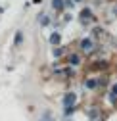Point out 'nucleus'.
<instances>
[{
    "mask_svg": "<svg viewBox=\"0 0 117 121\" xmlns=\"http://www.w3.org/2000/svg\"><path fill=\"white\" fill-rule=\"evenodd\" d=\"M77 102V96H75V92H67L65 94V98H63V104H65V108H73V104Z\"/></svg>",
    "mask_w": 117,
    "mask_h": 121,
    "instance_id": "obj_1",
    "label": "nucleus"
},
{
    "mask_svg": "<svg viewBox=\"0 0 117 121\" xmlns=\"http://www.w3.org/2000/svg\"><path fill=\"white\" fill-rule=\"evenodd\" d=\"M92 46H94V44H92L90 39H83V40H81V48H83V52H92Z\"/></svg>",
    "mask_w": 117,
    "mask_h": 121,
    "instance_id": "obj_2",
    "label": "nucleus"
},
{
    "mask_svg": "<svg viewBox=\"0 0 117 121\" xmlns=\"http://www.w3.org/2000/svg\"><path fill=\"white\" fill-rule=\"evenodd\" d=\"M79 62H81V58H79L77 54H71V58H69V64H71V65H79Z\"/></svg>",
    "mask_w": 117,
    "mask_h": 121,
    "instance_id": "obj_3",
    "label": "nucleus"
},
{
    "mask_svg": "<svg viewBox=\"0 0 117 121\" xmlns=\"http://www.w3.org/2000/svg\"><path fill=\"white\" fill-rule=\"evenodd\" d=\"M52 6H54V10H62L63 8V0H52Z\"/></svg>",
    "mask_w": 117,
    "mask_h": 121,
    "instance_id": "obj_4",
    "label": "nucleus"
},
{
    "mask_svg": "<svg viewBox=\"0 0 117 121\" xmlns=\"http://www.w3.org/2000/svg\"><path fill=\"white\" fill-rule=\"evenodd\" d=\"M50 42H52V44H58V42H60V33H54V35L50 37Z\"/></svg>",
    "mask_w": 117,
    "mask_h": 121,
    "instance_id": "obj_5",
    "label": "nucleus"
},
{
    "mask_svg": "<svg viewBox=\"0 0 117 121\" xmlns=\"http://www.w3.org/2000/svg\"><path fill=\"white\" fill-rule=\"evenodd\" d=\"M94 86H96V81H92V79L86 81V88H94Z\"/></svg>",
    "mask_w": 117,
    "mask_h": 121,
    "instance_id": "obj_6",
    "label": "nucleus"
},
{
    "mask_svg": "<svg viewBox=\"0 0 117 121\" xmlns=\"http://www.w3.org/2000/svg\"><path fill=\"white\" fill-rule=\"evenodd\" d=\"M92 16V13H90V10H83V17L86 19V17H90Z\"/></svg>",
    "mask_w": 117,
    "mask_h": 121,
    "instance_id": "obj_7",
    "label": "nucleus"
},
{
    "mask_svg": "<svg viewBox=\"0 0 117 121\" xmlns=\"http://www.w3.org/2000/svg\"><path fill=\"white\" fill-rule=\"evenodd\" d=\"M19 42H21V31H19V33H17V37H16V44H19Z\"/></svg>",
    "mask_w": 117,
    "mask_h": 121,
    "instance_id": "obj_8",
    "label": "nucleus"
},
{
    "mask_svg": "<svg viewBox=\"0 0 117 121\" xmlns=\"http://www.w3.org/2000/svg\"><path fill=\"white\" fill-rule=\"evenodd\" d=\"M42 121H52V119H50V113H48V112L44 113V119H42Z\"/></svg>",
    "mask_w": 117,
    "mask_h": 121,
    "instance_id": "obj_9",
    "label": "nucleus"
},
{
    "mask_svg": "<svg viewBox=\"0 0 117 121\" xmlns=\"http://www.w3.org/2000/svg\"><path fill=\"white\" fill-rule=\"evenodd\" d=\"M113 94H115V96H117V85H115V86H113Z\"/></svg>",
    "mask_w": 117,
    "mask_h": 121,
    "instance_id": "obj_10",
    "label": "nucleus"
}]
</instances>
